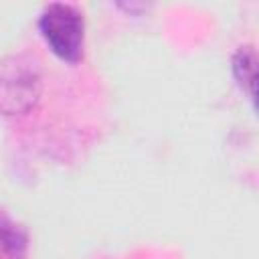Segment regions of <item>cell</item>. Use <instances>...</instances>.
<instances>
[{
	"instance_id": "1",
	"label": "cell",
	"mask_w": 259,
	"mask_h": 259,
	"mask_svg": "<svg viewBox=\"0 0 259 259\" xmlns=\"http://www.w3.org/2000/svg\"><path fill=\"white\" fill-rule=\"evenodd\" d=\"M42 95L38 61L26 55L0 59V115H24Z\"/></svg>"
},
{
	"instance_id": "2",
	"label": "cell",
	"mask_w": 259,
	"mask_h": 259,
	"mask_svg": "<svg viewBox=\"0 0 259 259\" xmlns=\"http://www.w3.org/2000/svg\"><path fill=\"white\" fill-rule=\"evenodd\" d=\"M38 30L51 53L75 65L83 59L85 49V18L83 12L65 2H51L38 16Z\"/></svg>"
},
{
	"instance_id": "3",
	"label": "cell",
	"mask_w": 259,
	"mask_h": 259,
	"mask_svg": "<svg viewBox=\"0 0 259 259\" xmlns=\"http://www.w3.org/2000/svg\"><path fill=\"white\" fill-rule=\"evenodd\" d=\"M231 71L237 87L255 103V83H257V53L251 45L239 47L231 59Z\"/></svg>"
},
{
	"instance_id": "4",
	"label": "cell",
	"mask_w": 259,
	"mask_h": 259,
	"mask_svg": "<svg viewBox=\"0 0 259 259\" xmlns=\"http://www.w3.org/2000/svg\"><path fill=\"white\" fill-rule=\"evenodd\" d=\"M0 249L10 259H24L28 253L26 229L4 210H0Z\"/></svg>"
}]
</instances>
